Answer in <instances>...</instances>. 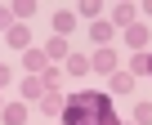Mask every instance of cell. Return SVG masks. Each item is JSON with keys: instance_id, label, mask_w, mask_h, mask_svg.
Returning <instances> with one entry per match:
<instances>
[{"instance_id": "obj_1", "label": "cell", "mask_w": 152, "mask_h": 125, "mask_svg": "<svg viewBox=\"0 0 152 125\" xmlns=\"http://www.w3.org/2000/svg\"><path fill=\"white\" fill-rule=\"evenodd\" d=\"M63 125H121L107 94H76L63 107Z\"/></svg>"}, {"instance_id": "obj_2", "label": "cell", "mask_w": 152, "mask_h": 125, "mask_svg": "<svg viewBox=\"0 0 152 125\" xmlns=\"http://www.w3.org/2000/svg\"><path fill=\"white\" fill-rule=\"evenodd\" d=\"M90 72H103V76H116V54H112L107 45H103V49H99V54L90 58Z\"/></svg>"}, {"instance_id": "obj_3", "label": "cell", "mask_w": 152, "mask_h": 125, "mask_svg": "<svg viewBox=\"0 0 152 125\" xmlns=\"http://www.w3.org/2000/svg\"><path fill=\"white\" fill-rule=\"evenodd\" d=\"M63 107H67V98H63L58 89H45V94H40V112H49V116H63Z\"/></svg>"}, {"instance_id": "obj_4", "label": "cell", "mask_w": 152, "mask_h": 125, "mask_svg": "<svg viewBox=\"0 0 152 125\" xmlns=\"http://www.w3.org/2000/svg\"><path fill=\"white\" fill-rule=\"evenodd\" d=\"M45 89H49V85H45V76H27V81H23V98H27V103H36Z\"/></svg>"}, {"instance_id": "obj_5", "label": "cell", "mask_w": 152, "mask_h": 125, "mask_svg": "<svg viewBox=\"0 0 152 125\" xmlns=\"http://www.w3.org/2000/svg\"><path fill=\"white\" fill-rule=\"evenodd\" d=\"M125 45H130V49H143V45H148V27H143V23L125 27Z\"/></svg>"}, {"instance_id": "obj_6", "label": "cell", "mask_w": 152, "mask_h": 125, "mask_svg": "<svg viewBox=\"0 0 152 125\" xmlns=\"http://www.w3.org/2000/svg\"><path fill=\"white\" fill-rule=\"evenodd\" d=\"M9 45H14V49H27V45H31V31H27L23 23H14V27H9Z\"/></svg>"}, {"instance_id": "obj_7", "label": "cell", "mask_w": 152, "mask_h": 125, "mask_svg": "<svg viewBox=\"0 0 152 125\" xmlns=\"http://www.w3.org/2000/svg\"><path fill=\"white\" fill-rule=\"evenodd\" d=\"M45 58H67V40L63 36H49L45 40Z\"/></svg>"}, {"instance_id": "obj_8", "label": "cell", "mask_w": 152, "mask_h": 125, "mask_svg": "<svg viewBox=\"0 0 152 125\" xmlns=\"http://www.w3.org/2000/svg\"><path fill=\"white\" fill-rule=\"evenodd\" d=\"M112 23H121V27H134V5H116V9H112Z\"/></svg>"}, {"instance_id": "obj_9", "label": "cell", "mask_w": 152, "mask_h": 125, "mask_svg": "<svg viewBox=\"0 0 152 125\" xmlns=\"http://www.w3.org/2000/svg\"><path fill=\"white\" fill-rule=\"evenodd\" d=\"M90 40H94V45H107V40H112V23H94V27H90Z\"/></svg>"}, {"instance_id": "obj_10", "label": "cell", "mask_w": 152, "mask_h": 125, "mask_svg": "<svg viewBox=\"0 0 152 125\" xmlns=\"http://www.w3.org/2000/svg\"><path fill=\"white\" fill-rule=\"evenodd\" d=\"M130 89H134V76L130 72H116L112 76V94H130Z\"/></svg>"}, {"instance_id": "obj_11", "label": "cell", "mask_w": 152, "mask_h": 125, "mask_svg": "<svg viewBox=\"0 0 152 125\" xmlns=\"http://www.w3.org/2000/svg\"><path fill=\"white\" fill-rule=\"evenodd\" d=\"M23 121H27V107L23 103H9L5 107V125H23Z\"/></svg>"}, {"instance_id": "obj_12", "label": "cell", "mask_w": 152, "mask_h": 125, "mask_svg": "<svg viewBox=\"0 0 152 125\" xmlns=\"http://www.w3.org/2000/svg\"><path fill=\"white\" fill-rule=\"evenodd\" d=\"M67 72H72V76H85V72H90V58H81V54H67Z\"/></svg>"}, {"instance_id": "obj_13", "label": "cell", "mask_w": 152, "mask_h": 125, "mask_svg": "<svg viewBox=\"0 0 152 125\" xmlns=\"http://www.w3.org/2000/svg\"><path fill=\"white\" fill-rule=\"evenodd\" d=\"M45 62H49V58H45V49H31V54H27V72H31V76H36V72H45Z\"/></svg>"}, {"instance_id": "obj_14", "label": "cell", "mask_w": 152, "mask_h": 125, "mask_svg": "<svg viewBox=\"0 0 152 125\" xmlns=\"http://www.w3.org/2000/svg\"><path fill=\"white\" fill-rule=\"evenodd\" d=\"M72 27H76V18H72L67 9H63V14H54V31H58V36H67Z\"/></svg>"}, {"instance_id": "obj_15", "label": "cell", "mask_w": 152, "mask_h": 125, "mask_svg": "<svg viewBox=\"0 0 152 125\" xmlns=\"http://www.w3.org/2000/svg\"><path fill=\"white\" fill-rule=\"evenodd\" d=\"M36 14V0H18V5H14V18H31Z\"/></svg>"}, {"instance_id": "obj_16", "label": "cell", "mask_w": 152, "mask_h": 125, "mask_svg": "<svg viewBox=\"0 0 152 125\" xmlns=\"http://www.w3.org/2000/svg\"><path fill=\"white\" fill-rule=\"evenodd\" d=\"M134 121H139V125H152V103H139V107H134Z\"/></svg>"}, {"instance_id": "obj_17", "label": "cell", "mask_w": 152, "mask_h": 125, "mask_svg": "<svg viewBox=\"0 0 152 125\" xmlns=\"http://www.w3.org/2000/svg\"><path fill=\"white\" fill-rule=\"evenodd\" d=\"M0 27H14V5H0Z\"/></svg>"}, {"instance_id": "obj_18", "label": "cell", "mask_w": 152, "mask_h": 125, "mask_svg": "<svg viewBox=\"0 0 152 125\" xmlns=\"http://www.w3.org/2000/svg\"><path fill=\"white\" fill-rule=\"evenodd\" d=\"M9 76H14V72L5 67V62H0V85H9Z\"/></svg>"}, {"instance_id": "obj_19", "label": "cell", "mask_w": 152, "mask_h": 125, "mask_svg": "<svg viewBox=\"0 0 152 125\" xmlns=\"http://www.w3.org/2000/svg\"><path fill=\"white\" fill-rule=\"evenodd\" d=\"M143 14H148V18H152V0H148V5H143Z\"/></svg>"}, {"instance_id": "obj_20", "label": "cell", "mask_w": 152, "mask_h": 125, "mask_svg": "<svg viewBox=\"0 0 152 125\" xmlns=\"http://www.w3.org/2000/svg\"><path fill=\"white\" fill-rule=\"evenodd\" d=\"M148 76H152V54H148Z\"/></svg>"}]
</instances>
